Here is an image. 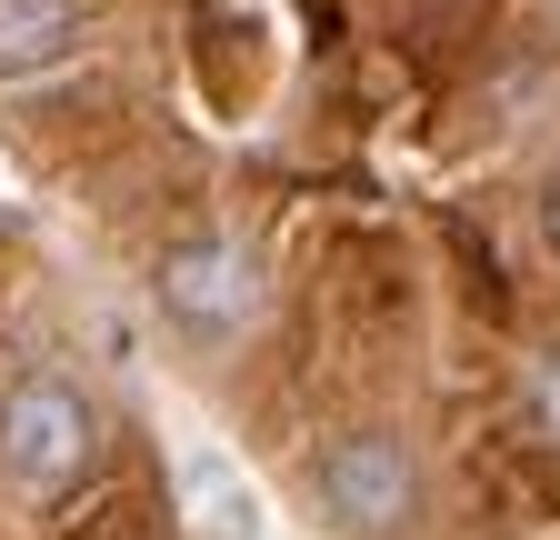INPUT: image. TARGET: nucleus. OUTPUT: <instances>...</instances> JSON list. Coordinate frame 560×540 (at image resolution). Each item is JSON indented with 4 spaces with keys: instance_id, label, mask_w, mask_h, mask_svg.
<instances>
[{
    "instance_id": "nucleus-7",
    "label": "nucleus",
    "mask_w": 560,
    "mask_h": 540,
    "mask_svg": "<svg viewBox=\"0 0 560 540\" xmlns=\"http://www.w3.org/2000/svg\"><path fill=\"white\" fill-rule=\"evenodd\" d=\"M70 540H140V510H101L91 530H70Z\"/></svg>"
},
{
    "instance_id": "nucleus-2",
    "label": "nucleus",
    "mask_w": 560,
    "mask_h": 540,
    "mask_svg": "<svg viewBox=\"0 0 560 540\" xmlns=\"http://www.w3.org/2000/svg\"><path fill=\"white\" fill-rule=\"evenodd\" d=\"M311 501L350 530V540H390V530H410V510H420V460L390 441V431H340V441H320L311 450Z\"/></svg>"
},
{
    "instance_id": "nucleus-6",
    "label": "nucleus",
    "mask_w": 560,
    "mask_h": 540,
    "mask_svg": "<svg viewBox=\"0 0 560 540\" xmlns=\"http://www.w3.org/2000/svg\"><path fill=\"white\" fill-rule=\"evenodd\" d=\"M530 421H540V441L560 450V341L530 361Z\"/></svg>"
},
{
    "instance_id": "nucleus-1",
    "label": "nucleus",
    "mask_w": 560,
    "mask_h": 540,
    "mask_svg": "<svg viewBox=\"0 0 560 540\" xmlns=\"http://www.w3.org/2000/svg\"><path fill=\"white\" fill-rule=\"evenodd\" d=\"M91 450H101V421H91V400L70 390V380L31 371V380L0 390V481H11L21 501L70 491L91 470Z\"/></svg>"
},
{
    "instance_id": "nucleus-4",
    "label": "nucleus",
    "mask_w": 560,
    "mask_h": 540,
    "mask_svg": "<svg viewBox=\"0 0 560 540\" xmlns=\"http://www.w3.org/2000/svg\"><path fill=\"white\" fill-rule=\"evenodd\" d=\"M81 50V0H0V81L60 71Z\"/></svg>"
},
{
    "instance_id": "nucleus-5",
    "label": "nucleus",
    "mask_w": 560,
    "mask_h": 540,
    "mask_svg": "<svg viewBox=\"0 0 560 540\" xmlns=\"http://www.w3.org/2000/svg\"><path fill=\"white\" fill-rule=\"evenodd\" d=\"M180 501H190V530L200 540H260V491L241 481L221 450H190L180 460Z\"/></svg>"
},
{
    "instance_id": "nucleus-8",
    "label": "nucleus",
    "mask_w": 560,
    "mask_h": 540,
    "mask_svg": "<svg viewBox=\"0 0 560 540\" xmlns=\"http://www.w3.org/2000/svg\"><path fill=\"white\" fill-rule=\"evenodd\" d=\"M540 231H550V250H560V180L540 190Z\"/></svg>"
},
{
    "instance_id": "nucleus-3",
    "label": "nucleus",
    "mask_w": 560,
    "mask_h": 540,
    "mask_svg": "<svg viewBox=\"0 0 560 540\" xmlns=\"http://www.w3.org/2000/svg\"><path fill=\"white\" fill-rule=\"evenodd\" d=\"M161 310L190 330V341H241L260 320V260L231 240V231H200V240H171L161 270H151Z\"/></svg>"
}]
</instances>
